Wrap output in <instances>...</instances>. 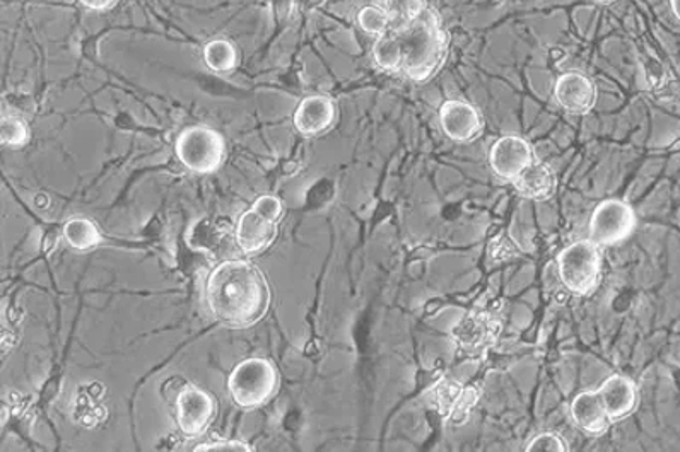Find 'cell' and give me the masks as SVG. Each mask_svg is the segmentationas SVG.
<instances>
[{
  "label": "cell",
  "instance_id": "7",
  "mask_svg": "<svg viewBox=\"0 0 680 452\" xmlns=\"http://www.w3.org/2000/svg\"><path fill=\"white\" fill-rule=\"evenodd\" d=\"M501 321L487 311H469L451 328V341L467 359H483L501 335Z\"/></svg>",
  "mask_w": 680,
  "mask_h": 452
},
{
  "label": "cell",
  "instance_id": "16",
  "mask_svg": "<svg viewBox=\"0 0 680 452\" xmlns=\"http://www.w3.org/2000/svg\"><path fill=\"white\" fill-rule=\"evenodd\" d=\"M516 192L525 196L528 201H549L555 193L554 171L542 160H534L515 181H513Z\"/></svg>",
  "mask_w": 680,
  "mask_h": 452
},
{
  "label": "cell",
  "instance_id": "2",
  "mask_svg": "<svg viewBox=\"0 0 680 452\" xmlns=\"http://www.w3.org/2000/svg\"><path fill=\"white\" fill-rule=\"evenodd\" d=\"M207 305L219 321L251 326L269 309V285L260 270L246 261H226L207 281Z\"/></svg>",
  "mask_w": 680,
  "mask_h": 452
},
{
  "label": "cell",
  "instance_id": "14",
  "mask_svg": "<svg viewBox=\"0 0 680 452\" xmlns=\"http://www.w3.org/2000/svg\"><path fill=\"white\" fill-rule=\"evenodd\" d=\"M335 115L337 113H335V104L331 98H305L294 113V127L303 135H319L331 129Z\"/></svg>",
  "mask_w": 680,
  "mask_h": 452
},
{
  "label": "cell",
  "instance_id": "18",
  "mask_svg": "<svg viewBox=\"0 0 680 452\" xmlns=\"http://www.w3.org/2000/svg\"><path fill=\"white\" fill-rule=\"evenodd\" d=\"M64 237L77 251H89L101 245V234L94 222L85 217H74L64 225Z\"/></svg>",
  "mask_w": 680,
  "mask_h": 452
},
{
  "label": "cell",
  "instance_id": "24",
  "mask_svg": "<svg viewBox=\"0 0 680 452\" xmlns=\"http://www.w3.org/2000/svg\"><path fill=\"white\" fill-rule=\"evenodd\" d=\"M568 444H566V440L563 437L557 436V434L552 432H543L540 436L534 437V439L528 442L527 451H555V452H566L568 451Z\"/></svg>",
  "mask_w": 680,
  "mask_h": 452
},
{
  "label": "cell",
  "instance_id": "1",
  "mask_svg": "<svg viewBox=\"0 0 680 452\" xmlns=\"http://www.w3.org/2000/svg\"><path fill=\"white\" fill-rule=\"evenodd\" d=\"M447 55L448 33L435 9L427 4L406 25L388 28L373 47L379 67L406 74L414 82L433 79Z\"/></svg>",
  "mask_w": 680,
  "mask_h": 452
},
{
  "label": "cell",
  "instance_id": "15",
  "mask_svg": "<svg viewBox=\"0 0 680 452\" xmlns=\"http://www.w3.org/2000/svg\"><path fill=\"white\" fill-rule=\"evenodd\" d=\"M572 416L576 427L588 436H602L612 424L596 391L580 392L573 400Z\"/></svg>",
  "mask_w": 680,
  "mask_h": 452
},
{
  "label": "cell",
  "instance_id": "23",
  "mask_svg": "<svg viewBox=\"0 0 680 452\" xmlns=\"http://www.w3.org/2000/svg\"><path fill=\"white\" fill-rule=\"evenodd\" d=\"M477 401H479V389L475 388V386L465 388L462 398H460L459 403H457L456 410L448 416L447 424L453 425V427H462V425L469 421V416H471L472 410L475 409Z\"/></svg>",
  "mask_w": 680,
  "mask_h": 452
},
{
  "label": "cell",
  "instance_id": "8",
  "mask_svg": "<svg viewBox=\"0 0 680 452\" xmlns=\"http://www.w3.org/2000/svg\"><path fill=\"white\" fill-rule=\"evenodd\" d=\"M637 224V214L631 205L620 201H605L595 208L590 220V240L599 248L617 245L634 233Z\"/></svg>",
  "mask_w": 680,
  "mask_h": 452
},
{
  "label": "cell",
  "instance_id": "17",
  "mask_svg": "<svg viewBox=\"0 0 680 452\" xmlns=\"http://www.w3.org/2000/svg\"><path fill=\"white\" fill-rule=\"evenodd\" d=\"M463 391L465 388L460 385L459 380L444 377L427 389L426 401L431 409L435 410L447 422L448 416L456 410L457 403L462 398Z\"/></svg>",
  "mask_w": 680,
  "mask_h": 452
},
{
  "label": "cell",
  "instance_id": "28",
  "mask_svg": "<svg viewBox=\"0 0 680 452\" xmlns=\"http://www.w3.org/2000/svg\"><path fill=\"white\" fill-rule=\"evenodd\" d=\"M595 2H599V4H611L614 0H595Z\"/></svg>",
  "mask_w": 680,
  "mask_h": 452
},
{
  "label": "cell",
  "instance_id": "4",
  "mask_svg": "<svg viewBox=\"0 0 680 452\" xmlns=\"http://www.w3.org/2000/svg\"><path fill=\"white\" fill-rule=\"evenodd\" d=\"M178 159L190 171L210 175L224 160L226 145L221 133L209 127H190L178 135L175 144Z\"/></svg>",
  "mask_w": 680,
  "mask_h": 452
},
{
  "label": "cell",
  "instance_id": "20",
  "mask_svg": "<svg viewBox=\"0 0 680 452\" xmlns=\"http://www.w3.org/2000/svg\"><path fill=\"white\" fill-rule=\"evenodd\" d=\"M424 5V0H385L383 9L388 14V28L406 25Z\"/></svg>",
  "mask_w": 680,
  "mask_h": 452
},
{
  "label": "cell",
  "instance_id": "6",
  "mask_svg": "<svg viewBox=\"0 0 680 452\" xmlns=\"http://www.w3.org/2000/svg\"><path fill=\"white\" fill-rule=\"evenodd\" d=\"M281 216L282 204L275 196H260L238 222L236 241L240 248L245 253H260L269 248L278 236Z\"/></svg>",
  "mask_w": 680,
  "mask_h": 452
},
{
  "label": "cell",
  "instance_id": "19",
  "mask_svg": "<svg viewBox=\"0 0 680 452\" xmlns=\"http://www.w3.org/2000/svg\"><path fill=\"white\" fill-rule=\"evenodd\" d=\"M204 62L213 73L230 74L236 67V49L230 40H222V38L209 41L204 47Z\"/></svg>",
  "mask_w": 680,
  "mask_h": 452
},
{
  "label": "cell",
  "instance_id": "12",
  "mask_svg": "<svg viewBox=\"0 0 680 452\" xmlns=\"http://www.w3.org/2000/svg\"><path fill=\"white\" fill-rule=\"evenodd\" d=\"M214 416V401L197 388H187L177 400V418L181 432L198 436L206 430Z\"/></svg>",
  "mask_w": 680,
  "mask_h": 452
},
{
  "label": "cell",
  "instance_id": "3",
  "mask_svg": "<svg viewBox=\"0 0 680 452\" xmlns=\"http://www.w3.org/2000/svg\"><path fill=\"white\" fill-rule=\"evenodd\" d=\"M564 287L576 296L592 294L600 284L602 260L599 246L592 240L578 241L563 249L557 257Z\"/></svg>",
  "mask_w": 680,
  "mask_h": 452
},
{
  "label": "cell",
  "instance_id": "26",
  "mask_svg": "<svg viewBox=\"0 0 680 452\" xmlns=\"http://www.w3.org/2000/svg\"><path fill=\"white\" fill-rule=\"evenodd\" d=\"M79 2L91 11H108L118 0H79Z\"/></svg>",
  "mask_w": 680,
  "mask_h": 452
},
{
  "label": "cell",
  "instance_id": "10",
  "mask_svg": "<svg viewBox=\"0 0 680 452\" xmlns=\"http://www.w3.org/2000/svg\"><path fill=\"white\" fill-rule=\"evenodd\" d=\"M439 121L448 139L459 144L475 141L483 132V118L479 112L465 101H445L439 108Z\"/></svg>",
  "mask_w": 680,
  "mask_h": 452
},
{
  "label": "cell",
  "instance_id": "25",
  "mask_svg": "<svg viewBox=\"0 0 680 452\" xmlns=\"http://www.w3.org/2000/svg\"><path fill=\"white\" fill-rule=\"evenodd\" d=\"M222 451V449H228V451H251V445L245 444V442H240V440H222V442H210V444H201L195 448V451Z\"/></svg>",
  "mask_w": 680,
  "mask_h": 452
},
{
  "label": "cell",
  "instance_id": "5",
  "mask_svg": "<svg viewBox=\"0 0 680 452\" xmlns=\"http://www.w3.org/2000/svg\"><path fill=\"white\" fill-rule=\"evenodd\" d=\"M231 397L243 409H255L267 403L278 388V374L270 362L264 359H248L238 364L231 373Z\"/></svg>",
  "mask_w": 680,
  "mask_h": 452
},
{
  "label": "cell",
  "instance_id": "13",
  "mask_svg": "<svg viewBox=\"0 0 680 452\" xmlns=\"http://www.w3.org/2000/svg\"><path fill=\"white\" fill-rule=\"evenodd\" d=\"M596 392L612 424L625 421L637 410L638 389L628 377L614 374L604 380V385L600 386Z\"/></svg>",
  "mask_w": 680,
  "mask_h": 452
},
{
  "label": "cell",
  "instance_id": "22",
  "mask_svg": "<svg viewBox=\"0 0 680 452\" xmlns=\"http://www.w3.org/2000/svg\"><path fill=\"white\" fill-rule=\"evenodd\" d=\"M0 137H2V144L9 145V147H21V145L28 144L29 130L25 121L20 120V118L5 117L2 120Z\"/></svg>",
  "mask_w": 680,
  "mask_h": 452
},
{
  "label": "cell",
  "instance_id": "9",
  "mask_svg": "<svg viewBox=\"0 0 680 452\" xmlns=\"http://www.w3.org/2000/svg\"><path fill=\"white\" fill-rule=\"evenodd\" d=\"M534 160L536 159L530 144L516 135L501 137L500 141L492 145L489 154V163L496 177L510 183H513Z\"/></svg>",
  "mask_w": 680,
  "mask_h": 452
},
{
  "label": "cell",
  "instance_id": "27",
  "mask_svg": "<svg viewBox=\"0 0 680 452\" xmlns=\"http://www.w3.org/2000/svg\"><path fill=\"white\" fill-rule=\"evenodd\" d=\"M670 4H672L673 14H676L677 20L680 21V0H670Z\"/></svg>",
  "mask_w": 680,
  "mask_h": 452
},
{
  "label": "cell",
  "instance_id": "21",
  "mask_svg": "<svg viewBox=\"0 0 680 452\" xmlns=\"http://www.w3.org/2000/svg\"><path fill=\"white\" fill-rule=\"evenodd\" d=\"M358 23L361 26L362 31L370 33V35H376L382 37L383 33L388 29V14L383 8H376V5H368L362 8L358 14Z\"/></svg>",
  "mask_w": 680,
  "mask_h": 452
},
{
  "label": "cell",
  "instance_id": "11",
  "mask_svg": "<svg viewBox=\"0 0 680 452\" xmlns=\"http://www.w3.org/2000/svg\"><path fill=\"white\" fill-rule=\"evenodd\" d=\"M555 101L569 115H587L596 103V89L583 74L568 73L555 82Z\"/></svg>",
  "mask_w": 680,
  "mask_h": 452
}]
</instances>
